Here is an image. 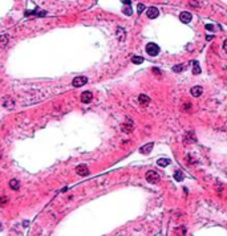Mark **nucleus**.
I'll return each instance as SVG.
<instances>
[{
  "mask_svg": "<svg viewBox=\"0 0 227 236\" xmlns=\"http://www.w3.org/2000/svg\"><path fill=\"white\" fill-rule=\"evenodd\" d=\"M146 52L150 56H157L159 53V47L157 44H154V43H149L146 45Z\"/></svg>",
  "mask_w": 227,
  "mask_h": 236,
  "instance_id": "2",
  "label": "nucleus"
},
{
  "mask_svg": "<svg viewBox=\"0 0 227 236\" xmlns=\"http://www.w3.org/2000/svg\"><path fill=\"white\" fill-rule=\"evenodd\" d=\"M131 62H133V64H136V65L142 64V62H144V57H140V56H133V57H131Z\"/></svg>",
  "mask_w": 227,
  "mask_h": 236,
  "instance_id": "14",
  "label": "nucleus"
},
{
  "mask_svg": "<svg viewBox=\"0 0 227 236\" xmlns=\"http://www.w3.org/2000/svg\"><path fill=\"white\" fill-rule=\"evenodd\" d=\"M117 36H118V40H124L125 39V31L122 28H117Z\"/></svg>",
  "mask_w": 227,
  "mask_h": 236,
  "instance_id": "18",
  "label": "nucleus"
},
{
  "mask_svg": "<svg viewBox=\"0 0 227 236\" xmlns=\"http://www.w3.org/2000/svg\"><path fill=\"white\" fill-rule=\"evenodd\" d=\"M122 12H124L126 16H131V14H133V9H131L130 5H125V7L122 8Z\"/></svg>",
  "mask_w": 227,
  "mask_h": 236,
  "instance_id": "17",
  "label": "nucleus"
},
{
  "mask_svg": "<svg viewBox=\"0 0 227 236\" xmlns=\"http://www.w3.org/2000/svg\"><path fill=\"white\" fill-rule=\"evenodd\" d=\"M122 3H124L125 5H130L131 1H130V0H122Z\"/></svg>",
  "mask_w": 227,
  "mask_h": 236,
  "instance_id": "25",
  "label": "nucleus"
},
{
  "mask_svg": "<svg viewBox=\"0 0 227 236\" xmlns=\"http://www.w3.org/2000/svg\"><path fill=\"white\" fill-rule=\"evenodd\" d=\"M0 158H1V153H0Z\"/></svg>",
  "mask_w": 227,
  "mask_h": 236,
  "instance_id": "30",
  "label": "nucleus"
},
{
  "mask_svg": "<svg viewBox=\"0 0 227 236\" xmlns=\"http://www.w3.org/2000/svg\"><path fill=\"white\" fill-rule=\"evenodd\" d=\"M8 203V198L7 196H0V207H3Z\"/></svg>",
  "mask_w": 227,
  "mask_h": 236,
  "instance_id": "21",
  "label": "nucleus"
},
{
  "mask_svg": "<svg viewBox=\"0 0 227 236\" xmlns=\"http://www.w3.org/2000/svg\"><path fill=\"white\" fill-rule=\"evenodd\" d=\"M121 129H122L125 133H130V131L133 130V122L129 121V122H126V123H122V125H121Z\"/></svg>",
  "mask_w": 227,
  "mask_h": 236,
  "instance_id": "9",
  "label": "nucleus"
},
{
  "mask_svg": "<svg viewBox=\"0 0 227 236\" xmlns=\"http://www.w3.org/2000/svg\"><path fill=\"white\" fill-rule=\"evenodd\" d=\"M146 15H148L149 19H155V17H158L159 15V11L157 7H150L148 8V11H146Z\"/></svg>",
  "mask_w": 227,
  "mask_h": 236,
  "instance_id": "6",
  "label": "nucleus"
},
{
  "mask_svg": "<svg viewBox=\"0 0 227 236\" xmlns=\"http://www.w3.org/2000/svg\"><path fill=\"white\" fill-rule=\"evenodd\" d=\"M223 48H224V51H226V53H227V40H224V43H223Z\"/></svg>",
  "mask_w": 227,
  "mask_h": 236,
  "instance_id": "27",
  "label": "nucleus"
},
{
  "mask_svg": "<svg viewBox=\"0 0 227 236\" xmlns=\"http://www.w3.org/2000/svg\"><path fill=\"white\" fill-rule=\"evenodd\" d=\"M9 187L12 188V190H19L20 183H19V181H17V179H12V181H9Z\"/></svg>",
  "mask_w": 227,
  "mask_h": 236,
  "instance_id": "11",
  "label": "nucleus"
},
{
  "mask_svg": "<svg viewBox=\"0 0 227 236\" xmlns=\"http://www.w3.org/2000/svg\"><path fill=\"white\" fill-rule=\"evenodd\" d=\"M153 146H154V145H153V142H149V143L144 145V146L140 149V151H141V153H144V154H149V153L153 150Z\"/></svg>",
  "mask_w": 227,
  "mask_h": 236,
  "instance_id": "8",
  "label": "nucleus"
},
{
  "mask_svg": "<svg viewBox=\"0 0 227 236\" xmlns=\"http://www.w3.org/2000/svg\"><path fill=\"white\" fill-rule=\"evenodd\" d=\"M1 229H3V226H1V224H0V231H1Z\"/></svg>",
  "mask_w": 227,
  "mask_h": 236,
  "instance_id": "29",
  "label": "nucleus"
},
{
  "mask_svg": "<svg viewBox=\"0 0 227 236\" xmlns=\"http://www.w3.org/2000/svg\"><path fill=\"white\" fill-rule=\"evenodd\" d=\"M138 99H140V103H142V105H146V103L150 102V98L148 96H145V94H141L138 97Z\"/></svg>",
  "mask_w": 227,
  "mask_h": 236,
  "instance_id": "12",
  "label": "nucleus"
},
{
  "mask_svg": "<svg viewBox=\"0 0 227 236\" xmlns=\"http://www.w3.org/2000/svg\"><path fill=\"white\" fill-rule=\"evenodd\" d=\"M145 9H146V8H145V5H144V4H141V3L138 4V7H137V11H138V14H142V12H144Z\"/></svg>",
  "mask_w": 227,
  "mask_h": 236,
  "instance_id": "22",
  "label": "nucleus"
},
{
  "mask_svg": "<svg viewBox=\"0 0 227 236\" xmlns=\"http://www.w3.org/2000/svg\"><path fill=\"white\" fill-rule=\"evenodd\" d=\"M93 99V94H92V92H84L83 94H81V101H83L84 103H89L90 101Z\"/></svg>",
  "mask_w": 227,
  "mask_h": 236,
  "instance_id": "7",
  "label": "nucleus"
},
{
  "mask_svg": "<svg viewBox=\"0 0 227 236\" xmlns=\"http://www.w3.org/2000/svg\"><path fill=\"white\" fill-rule=\"evenodd\" d=\"M88 82V78L86 77H84V76H79V77H76V78H73L72 84L75 88H80V86H84Z\"/></svg>",
  "mask_w": 227,
  "mask_h": 236,
  "instance_id": "3",
  "label": "nucleus"
},
{
  "mask_svg": "<svg viewBox=\"0 0 227 236\" xmlns=\"http://www.w3.org/2000/svg\"><path fill=\"white\" fill-rule=\"evenodd\" d=\"M146 181H148L149 183H153V185L158 183V182H159L158 172H155V171H153V170L148 171V172H146Z\"/></svg>",
  "mask_w": 227,
  "mask_h": 236,
  "instance_id": "1",
  "label": "nucleus"
},
{
  "mask_svg": "<svg viewBox=\"0 0 227 236\" xmlns=\"http://www.w3.org/2000/svg\"><path fill=\"white\" fill-rule=\"evenodd\" d=\"M206 28H207V29H210V31H213V29H214V27H213L211 24H207V25H206Z\"/></svg>",
  "mask_w": 227,
  "mask_h": 236,
  "instance_id": "28",
  "label": "nucleus"
},
{
  "mask_svg": "<svg viewBox=\"0 0 227 236\" xmlns=\"http://www.w3.org/2000/svg\"><path fill=\"white\" fill-rule=\"evenodd\" d=\"M182 69H183V65H181V64H179V65L174 66V68H173V70H174V72H182Z\"/></svg>",
  "mask_w": 227,
  "mask_h": 236,
  "instance_id": "23",
  "label": "nucleus"
},
{
  "mask_svg": "<svg viewBox=\"0 0 227 236\" xmlns=\"http://www.w3.org/2000/svg\"><path fill=\"white\" fill-rule=\"evenodd\" d=\"M76 172L81 176H86V175L89 174V170L86 167V164H79L77 167H76Z\"/></svg>",
  "mask_w": 227,
  "mask_h": 236,
  "instance_id": "5",
  "label": "nucleus"
},
{
  "mask_svg": "<svg viewBox=\"0 0 227 236\" xmlns=\"http://www.w3.org/2000/svg\"><path fill=\"white\" fill-rule=\"evenodd\" d=\"M191 19H193V15L190 14V12H187V11H183V12H181V15H179V20L182 21V23H185V24L190 23Z\"/></svg>",
  "mask_w": 227,
  "mask_h": 236,
  "instance_id": "4",
  "label": "nucleus"
},
{
  "mask_svg": "<svg viewBox=\"0 0 227 236\" xmlns=\"http://www.w3.org/2000/svg\"><path fill=\"white\" fill-rule=\"evenodd\" d=\"M201 94H202V88H201V86H194V88H191V96L199 97Z\"/></svg>",
  "mask_w": 227,
  "mask_h": 236,
  "instance_id": "10",
  "label": "nucleus"
},
{
  "mask_svg": "<svg viewBox=\"0 0 227 236\" xmlns=\"http://www.w3.org/2000/svg\"><path fill=\"white\" fill-rule=\"evenodd\" d=\"M174 178H176V181H178V182H181L183 179V174H182V171H176L174 172Z\"/></svg>",
  "mask_w": 227,
  "mask_h": 236,
  "instance_id": "19",
  "label": "nucleus"
},
{
  "mask_svg": "<svg viewBox=\"0 0 227 236\" xmlns=\"http://www.w3.org/2000/svg\"><path fill=\"white\" fill-rule=\"evenodd\" d=\"M4 106H5V108H11V109H12V108H14V101H9V102H8V101H4Z\"/></svg>",
  "mask_w": 227,
  "mask_h": 236,
  "instance_id": "24",
  "label": "nucleus"
},
{
  "mask_svg": "<svg viewBox=\"0 0 227 236\" xmlns=\"http://www.w3.org/2000/svg\"><path fill=\"white\" fill-rule=\"evenodd\" d=\"M176 233H177V236H185L186 235V228L183 226L178 227V228L176 229Z\"/></svg>",
  "mask_w": 227,
  "mask_h": 236,
  "instance_id": "15",
  "label": "nucleus"
},
{
  "mask_svg": "<svg viewBox=\"0 0 227 236\" xmlns=\"http://www.w3.org/2000/svg\"><path fill=\"white\" fill-rule=\"evenodd\" d=\"M7 41H8L7 36H5V34H1V36H0V47H5V45H7Z\"/></svg>",
  "mask_w": 227,
  "mask_h": 236,
  "instance_id": "20",
  "label": "nucleus"
},
{
  "mask_svg": "<svg viewBox=\"0 0 227 236\" xmlns=\"http://www.w3.org/2000/svg\"><path fill=\"white\" fill-rule=\"evenodd\" d=\"M193 73H194V74H199V73H201V68H199L198 61H194L193 62Z\"/></svg>",
  "mask_w": 227,
  "mask_h": 236,
  "instance_id": "16",
  "label": "nucleus"
},
{
  "mask_svg": "<svg viewBox=\"0 0 227 236\" xmlns=\"http://www.w3.org/2000/svg\"><path fill=\"white\" fill-rule=\"evenodd\" d=\"M153 72H154L155 74H161V70H159V69H157V68H153Z\"/></svg>",
  "mask_w": 227,
  "mask_h": 236,
  "instance_id": "26",
  "label": "nucleus"
},
{
  "mask_svg": "<svg viewBox=\"0 0 227 236\" xmlns=\"http://www.w3.org/2000/svg\"><path fill=\"white\" fill-rule=\"evenodd\" d=\"M169 163H170V159H167V158H165V159H158V162H157V164L161 166V167H166V166H169Z\"/></svg>",
  "mask_w": 227,
  "mask_h": 236,
  "instance_id": "13",
  "label": "nucleus"
}]
</instances>
